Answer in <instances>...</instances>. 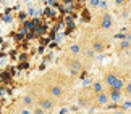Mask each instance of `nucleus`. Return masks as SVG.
<instances>
[{"label":"nucleus","mask_w":131,"mask_h":114,"mask_svg":"<svg viewBox=\"0 0 131 114\" xmlns=\"http://www.w3.org/2000/svg\"><path fill=\"white\" fill-rule=\"evenodd\" d=\"M95 26H97V29L100 32H108L112 31L113 26H115V19H113V14L107 11V10H102L97 18H95Z\"/></svg>","instance_id":"obj_1"},{"label":"nucleus","mask_w":131,"mask_h":114,"mask_svg":"<svg viewBox=\"0 0 131 114\" xmlns=\"http://www.w3.org/2000/svg\"><path fill=\"white\" fill-rule=\"evenodd\" d=\"M63 64L67 66L70 74H73V76H78V74L81 72V69H83V63H81V59H79V56L65 55L63 56Z\"/></svg>","instance_id":"obj_2"},{"label":"nucleus","mask_w":131,"mask_h":114,"mask_svg":"<svg viewBox=\"0 0 131 114\" xmlns=\"http://www.w3.org/2000/svg\"><path fill=\"white\" fill-rule=\"evenodd\" d=\"M89 48H91L94 53H102L105 48H107V40H105V39L100 36V34H94V36L91 37Z\"/></svg>","instance_id":"obj_3"},{"label":"nucleus","mask_w":131,"mask_h":114,"mask_svg":"<svg viewBox=\"0 0 131 114\" xmlns=\"http://www.w3.org/2000/svg\"><path fill=\"white\" fill-rule=\"evenodd\" d=\"M120 79H123V76H120L118 72H115V71H107L104 74V85L105 87H108V88H112L115 84H117Z\"/></svg>","instance_id":"obj_4"},{"label":"nucleus","mask_w":131,"mask_h":114,"mask_svg":"<svg viewBox=\"0 0 131 114\" xmlns=\"http://www.w3.org/2000/svg\"><path fill=\"white\" fill-rule=\"evenodd\" d=\"M65 95V87L62 85L60 82H53L49 85V96L50 98H62Z\"/></svg>","instance_id":"obj_5"},{"label":"nucleus","mask_w":131,"mask_h":114,"mask_svg":"<svg viewBox=\"0 0 131 114\" xmlns=\"http://www.w3.org/2000/svg\"><path fill=\"white\" fill-rule=\"evenodd\" d=\"M37 106L39 108H42L44 111H52L53 109V106H55V101H53V98H50V96H39L37 98Z\"/></svg>","instance_id":"obj_6"},{"label":"nucleus","mask_w":131,"mask_h":114,"mask_svg":"<svg viewBox=\"0 0 131 114\" xmlns=\"http://www.w3.org/2000/svg\"><path fill=\"white\" fill-rule=\"evenodd\" d=\"M108 93L102 90V92H99V93H95V96H94V103H95V106H105L108 103Z\"/></svg>","instance_id":"obj_7"},{"label":"nucleus","mask_w":131,"mask_h":114,"mask_svg":"<svg viewBox=\"0 0 131 114\" xmlns=\"http://www.w3.org/2000/svg\"><path fill=\"white\" fill-rule=\"evenodd\" d=\"M107 93H108V100L110 101H113V103H117V101H120L123 98V92L122 90H115V88H108L107 90Z\"/></svg>","instance_id":"obj_8"},{"label":"nucleus","mask_w":131,"mask_h":114,"mask_svg":"<svg viewBox=\"0 0 131 114\" xmlns=\"http://www.w3.org/2000/svg\"><path fill=\"white\" fill-rule=\"evenodd\" d=\"M81 52H83V47L79 45V43H73V45L68 48L67 55H70V56H79V55H81Z\"/></svg>","instance_id":"obj_9"},{"label":"nucleus","mask_w":131,"mask_h":114,"mask_svg":"<svg viewBox=\"0 0 131 114\" xmlns=\"http://www.w3.org/2000/svg\"><path fill=\"white\" fill-rule=\"evenodd\" d=\"M21 101H23V105H26V106H32V103H34V98L31 95H24L21 98Z\"/></svg>","instance_id":"obj_10"},{"label":"nucleus","mask_w":131,"mask_h":114,"mask_svg":"<svg viewBox=\"0 0 131 114\" xmlns=\"http://www.w3.org/2000/svg\"><path fill=\"white\" fill-rule=\"evenodd\" d=\"M102 2H104V0H89V8H92V10H95V8H100V5H102Z\"/></svg>","instance_id":"obj_11"},{"label":"nucleus","mask_w":131,"mask_h":114,"mask_svg":"<svg viewBox=\"0 0 131 114\" xmlns=\"http://www.w3.org/2000/svg\"><path fill=\"white\" fill-rule=\"evenodd\" d=\"M129 52V40H128V39H126V40H123V42H120V52Z\"/></svg>","instance_id":"obj_12"},{"label":"nucleus","mask_w":131,"mask_h":114,"mask_svg":"<svg viewBox=\"0 0 131 114\" xmlns=\"http://www.w3.org/2000/svg\"><path fill=\"white\" fill-rule=\"evenodd\" d=\"M92 90H94V93L102 92V90H104V82H95L94 85H92Z\"/></svg>","instance_id":"obj_13"},{"label":"nucleus","mask_w":131,"mask_h":114,"mask_svg":"<svg viewBox=\"0 0 131 114\" xmlns=\"http://www.w3.org/2000/svg\"><path fill=\"white\" fill-rule=\"evenodd\" d=\"M45 112H47V111H44V109H42V108H39V106H37V108H36V109H34V111H32V114H45Z\"/></svg>","instance_id":"obj_14"}]
</instances>
